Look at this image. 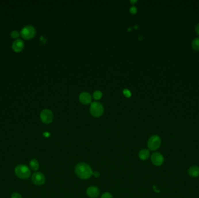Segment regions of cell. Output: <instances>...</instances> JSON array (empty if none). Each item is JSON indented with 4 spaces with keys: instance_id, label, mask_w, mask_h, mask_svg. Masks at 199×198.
Instances as JSON below:
<instances>
[{
    "instance_id": "obj_16",
    "label": "cell",
    "mask_w": 199,
    "mask_h": 198,
    "mask_svg": "<svg viewBox=\"0 0 199 198\" xmlns=\"http://www.w3.org/2000/svg\"><path fill=\"white\" fill-rule=\"evenodd\" d=\"M102 96V92L100 91H96L93 94V97L96 100H99Z\"/></svg>"
},
{
    "instance_id": "obj_24",
    "label": "cell",
    "mask_w": 199,
    "mask_h": 198,
    "mask_svg": "<svg viewBox=\"0 0 199 198\" xmlns=\"http://www.w3.org/2000/svg\"><path fill=\"white\" fill-rule=\"evenodd\" d=\"M40 40H41V41L42 42V43H45V41H46L45 38H44L43 37H41Z\"/></svg>"
},
{
    "instance_id": "obj_21",
    "label": "cell",
    "mask_w": 199,
    "mask_h": 198,
    "mask_svg": "<svg viewBox=\"0 0 199 198\" xmlns=\"http://www.w3.org/2000/svg\"><path fill=\"white\" fill-rule=\"evenodd\" d=\"M194 30H195L196 33L197 35L199 36V23H197V24H196V25Z\"/></svg>"
},
{
    "instance_id": "obj_20",
    "label": "cell",
    "mask_w": 199,
    "mask_h": 198,
    "mask_svg": "<svg viewBox=\"0 0 199 198\" xmlns=\"http://www.w3.org/2000/svg\"><path fill=\"white\" fill-rule=\"evenodd\" d=\"M123 94L127 97H130L131 96V93L128 89H125L123 90Z\"/></svg>"
},
{
    "instance_id": "obj_7",
    "label": "cell",
    "mask_w": 199,
    "mask_h": 198,
    "mask_svg": "<svg viewBox=\"0 0 199 198\" xmlns=\"http://www.w3.org/2000/svg\"><path fill=\"white\" fill-rule=\"evenodd\" d=\"M151 161L154 166H160L162 165L164 162V158L161 154L156 152L152 155Z\"/></svg>"
},
{
    "instance_id": "obj_18",
    "label": "cell",
    "mask_w": 199,
    "mask_h": 198,
    "mask_svg": "<svg viewBox=\"0 0 199 198\" xmlns=\"http://www.w3.org/2000/svg\"><path fill=\"white\" fill-rule=\"evenodd\" d=\"M101 198H113L112 195L109 192H105L102 195Z\"/></svg>"
},
{
    "instance_id": "obj_13",
    "label": "cell",
    "mask_w": 199,
    "mask_h": 198,
    "mask_svg": "<svg viewBox=\"0 0 199 198\" xmlns=\"http://www.w3.org/2000/svg\"><path fill=\"white\" fill-rule=\"evenodd\" d=\"M139 158L142 160H147L149 158V156H150V151L146 149L141 150L139 152Z\"/></svg>"
},
{
    "instance_id": "obj_14",
    "label": "cell",
    "mask_w": 199,
    "mask_h": 198,
    "mask_svg": "<svg viewBox=\"0 0 199 198\" xmlns=\"http://www.w3.org/2000/svg\"><path fill=\"white\" fill-rule=\"evenodd\" d=\"M192 47L194 51H199V37H196L193 39L192 42Z\"/></svg>"
},
{
    "instance_id": "obj_9",
    "label": "cell",
    "mask_w": 199,
    "mask_h": 198,
    "mask_svg": "<svg viewBox=\"0 0 199 198\" xmlns=\"http://www.w3.org/2000/svg\"><path fill=\"white\" fill-rule=\"evenodd\" d=\"M86 193L90 198H97L100 195V190L97 187L91 186L87 188Z\"/></svg>"
},
{
    "instance_id": "obj_12",
    "label": "cell",
    "mask_w": 199,
    "mask_h": 198,
    "mask_svg": "<svg viewBox=\"0 0 199 198\" xmlns=\"http://www.w3.org/2000/svg\"><path fill=\"white\" fill-rule=\"evenodd\" d=\"M80 101L83 104H89L91 101V95L86 92H83L79 96Z\"/></svg>"
},
{
    "instance_id": "obj_22",
    "label": "cell",
    "mask_w": 199,
    "mask_h": 198,
    "mask_svg": "<svg viewBox=\"0 0 199 198\" xmlns=\"http://www.w3.org/2000/svg\"><path fill=\"white\" fill-rule=\"evenodd\" d=\"M137 11V9L135 7H132L130 8V12L132 13H135Z\"/></svg>"
},
{
    "instance_id": "obj_17",
    "label": "cell",
    "mask_w": 199,
    "mask_h": 198,
    "mask_svg": "<svg viewBox=\"0 0 199 198\" xmlns=\"http://www.w3.org/2000/svg\"><path fill=\"white\" fill-rule=\"evenodd\" d=\"M11 37L13 38H16L18 37H19V33L16 31V30H14L11 32Z\"/></svg>"
},
{
    "instance_id": "obj_19",
    "label": "cell",
    "mask_w": 199,
    "mask_h": 198,
    "mask_svg": "<svg viewBox=\"0 0 199 198\" xmlns=\"http://www.w3.org/2000/svg\"><path fill=\"white\" fill-rule=\"evenodd\" d=\"M11 198H22L20 193L18 192H14L11 195Z\"/></svg>"
},
{
    "instance_id": "obj_15",
    "label": "cell",
    "mask_w": 199,
    "mask_h": 198,
    "mask_svg": "<svg viewBox=\"0 0 199 198\" xmlns=\"http://www.w3.org/2000/svg\"><path fill=\"white\" fill-rule=\"evenodd\" d=\"M30 168L33 170H35V171L37 170L39 168V162L35 159H32L30 162Z\"/></svg>"
},
{
    "instance_id": "obj_5",
    "label": "cell",
    "mask_w": 199,
    "mask_h": 198,
    "mask_svg": "<svg viewBox=\"0 0 199 198\" xmlns=\"http://www.w3.org/2000/svg\"><path fill=\"white\" fill-rule=\"evenodd\" d=\"M36 33L35 29L32 26H26L21 30L20 34L24 39L29 40L33 38Z\"/></svg>"
},
{
    "instance_id": "obj_2",
    "label": "cell",
    "mask_w": 199,
    "mask_h": 198,
    "mask_svg": "<svg viewBox=\"0 0 199 198\" xmlns=\"http://www.w3.org/2000/svg\"><path fill=\"white\" fill-rule=\"evenodd\" d=\"M16 176L20 179L26 180L30 176V170L29 168L24 164L17 166L15 168Z\"/></svg>"
},
{
    "instance_id": "obj_23",
    "label": "cell",
    "mask_w": 199,
    "mask_h": 198,
    "mask_svg": "<svg viewBox=\"0 0 199 198\" xmlns=\"http://www.w3.org/2000/svg\"><path fill=\"white\" fill-rule=\"evenodd\" d=\"M93 174H94V176L95 177H98L100 176V173H99L98 172H97V171H95V172H93Z\"/></svg>"
},
{
    "instance_id": "obj_11",
    "label": "cell",
    "mask_w": 199,
    "mask_h": 198,
    "mask_svg": "<svg viewBox=\"0 0 199 198\" xmlns=\"http://www.w3.org/2000/svg\"><path fill=\"white\" fill-rule=\"evenodd\" d=\"M187 173L191 177L196 178L199 177V166H192L190 167L187 170Z\"/></svg>"
},
{
    "instance_id": "obj_1",
    "label": "cell",
    "mask_w": 199,
    "mask_h": 198,
    "mask_svg": "<svg viewBox=\"0 0 199 198\" xmlns=\"http://www.w3.org/2000/svg\"><path fill=\"white\" fill-rule=\"evenodd\" d=\"M75 174L81 179L87 180L93 174V170L90 166L85 163L78 164L74 169Z\"/></svg>"
},
{
    "instance_id": "obj_4",
    "label": "cell",
    "mask_w": 199,
    "mask_h": 198,
    "mask_svg": "<svg viewBox=\"0 0 199 198\" xmlns=\"http://www.w3.org/2000/svg\"><path fill=\"white\" fill-rule=\"evenodd\" d=\"M104 108L103 105L98 102L91 103L90 108V112L94 117H100L103 113Z\"/></svg>"
},
{
    "instance_id": "obj_6",
    "label": "cell",
    "mask_w": 199,
    "mask_h": 198,
    "mask_svg": "<svg viewBox=\"0 0 199 198\" xmlns=\"http://www.w3.org/2000/svg\"><path fill=\"white\" fill-rule=\"evenodd\" d=\"M40 117L42 121L45 124H49L53 120V113L49 109L43 110L40 114Z\"/></svg>"
},
{
    "instance_id": "obj_8",
    "label": "cell",
    "mask_w": 199,
    "mask_h": 198,
    "mask_svg": "<svg viewBox=\"0 0 199 198\" xmlns=\"http://www.w3.org/2000/svg\"><path fill=\"white\" fill-rule=\"evenodd\" d=\"M32 180L35 185H41L44 184L45 181V178L43 173L40 172H36L33 174Z\"/></svg>"
},
{
    "instance_id": "obj_27",
    "label": "cell",
    "mask_w": 199,
    "mask_h": 198,
    "mask_svg": "<svg viewBox=\"0 0 199 198\" xmlns=\"http://www.w3.org/2000/svg\"><path fill=\"white\" fill-rule=\"evenodd\" d=\"M137 28H138L137 26H135V29H137Z\"/></svg>"
},
{
    "instance_id": "obj_25",
    "label": "cell",
    "mask_w": 199,
    "mask_h": 198,
    "mask_svg": "<svg viewBox=\"0 0 199 198\" xmlns=\"http://www.w3.org/2000/svg\"><path fill=\"white\" fill-rule=\"evenodd\" d=\"M49 134L48 133H44V135H45V137H48V136H49Z\"/></svg>"
},
{
    "instance_id": "obj_3",
    "label": "cell",
    "mask_w": 199,
    "mask_h": 198,
    "mask_svg": "<svg viewBox=\"0 0 199 198\" xmlns=\"http://www.w3.org/2000/svg\"><path fill=\"white\" fill-rule=\"evenodd\" d=\"M161 144V138L158 135H154L150 137V138L148 139V142H147V146L149 150L154 151L158 149Z\"/></svg>"
},
{
    "instance_id": "obj_26",
    "label": "cell",
    "mask_w": 199,
    "mask_h": 198,
    "mask_svg": "<svg viewBox=\"0 0 199 198\" xmlns=\"http://www.w3.org/2000/svg\"><path fill=\"white\" fill-rule=\"evenodd\" d=\"M135 2H136V1H131V3H134Z\"/></svg>"
},
{
    "instance_id": "obj_10",
    "label": "cell",
    "mask_w": 199,
    "mask_h": 198,
    "mask_svg": "<svg viewBox=\"0 0 199 198\" xmlns=\"http://www.w3.org/2000/svg\"><path fill=\"white\" fill-rule=\"evenodd\" d=\"M24 47V42L21 39L15 40L12 44L13 50L16 53L20 52Z\"/></svg>"
}]
</instances>
